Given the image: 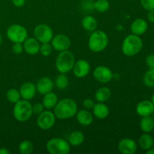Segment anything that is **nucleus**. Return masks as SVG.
Returning a JSON list of instances; mask_svg holds the SVG:
<instances>
[{"label": "nucleus", "instance_id": "43", "mask_svg": "<svg viewBox=\"0 0 154 154\" xmlns=\"http://www.w3.org/2000/svg\"><path fill=\"white\" fill-rule=\"evenodd\" d=\"M2 37L1 34H0V45L2 44Z\"/></svg>", "mask_w": 154, "mask_h": 154}, {"label": "nucleus", "instance_id": "35", "mask_svg": "<svg viewBox=\"0 0 154 154\" xmlns=\"http://www.w3.org/2000/svg\"><path fill=\"white\" fill-rule=\"evenodd\" d=\"M45 107H44L42 103H35L32 105V112L35 114H40L41 113L43 112Z\"/></svg>", "mask_w": 154, "mask_h": 154}, {"label": "nucleus", "instance_id": "20", "mask_svg": "<svg viewBox=\"0 0 154 154\" xmlns=\"http://www.w3.org/2000/svg\"><path fill=\"white\" fill-rule=\"evenodd\" d=\"M93 114L99 120H104L109 114V108L104 102H98L93 108Z\"/></svg>", "mask_w": 154, "mask_h": 154}, {"label": "nucleus", "instance_id": "5", "mask_svg": "<svg viewBox=\"0 0 154 154\" xmlns=\"http://www.w3.org/2000/svg\"><path fill=\"white\" fill-rule=\"evenodd\" d=\"M32 114V105L28 100L22 99L14 104L13 115L17 121H27L28 120H29Z\"/></svg>", "mask_w": 154, "mask_h": 154}, {"label": "nucleus", "instance_id": "29", "mask_svg": "<svg viewBox=\"0 0 154 154\" xmlns=\"http://www.w3.org/2000/svg\"><path fill=\"white\" fill-rule=\"evenodd\" d=\"M109 8L110 3L108 0H96L93 2V8L99 13H105Z\"/></svg>", "mask_w": 154, "mask_h": 154}, {"label": "nucleus", "instance_id": "38", "mask_svg": "<svg viewBox=\"0 0 154 154\" xmlns=\"http://www.w3.org/2000/svg\"><path fill=\"white\" fill-rule=\"evenodd\" d=\"M12 4L15 6V7L20 8L25 5L26 0H11Z\"/></svg>", "mask_w": 154, "mask_h": 154}, {"label": "nucleus", "instance_id": "8", "mask_svg": "<svg viewBox=\"0 0 154 154\" xmlns=\"http://www.w3.org/2000/svg\"><path fill=\"white\" fill-rule=\"evenodd\" d=\"M34 36L40 43H48L52 40L54 31L51 27L47 24H38L34 29Z\"/></svg>", "mask_w": 154, "mask_h": 154}, {"label": "nucleus", "instance_id": "22", "mask_svg": "<svg viewBox=\"0 0 154 154\" xmlns=\"http://www.w3.org/2000/svg\"><path fill=\"white\" fill-rule=\"evenodd\" d=\"M81 25L84 29L92 32L97 29L98 23L94 17L87 15L83 18L82 21H81Z\"/></svg>", "mask_w": 154, "mask_h": 154}, {"label": "nucleus", "instance_id": "6", "mask_svg": "<svg viewBox=\"0 0 154 154\" xmlns=\"http://www.w3.org/2000/svg\"><path fill=\"white\" fill-rule=\"evenodd\" d=\"M46 149L51 154H68L71 151V146L63 138H54L47 142Z\"/></svg>", "mask_w": 154, "mask_h": 154}, {"label": "nucleus", "instance_id": "34", "mask_svg": "<svg viewBox=\"0 0 154 154\" xmlns=\"http://www.w3.org/2000/svg\"><path fill=\"white\" fill-rule=\"evenodd\" d=\"M12 52L14 54L17 55H19V54H22L23 50V43H14V45H12Z\"/></svg>", "mask_w": 154, "mask_h": 154}, {"label": "nucleus", "instance_id": "3", "mask_svg": "<svg viewBox=\"0 0 154 154\" xmlns=\"http://www.w3.org/2000/svg\"><path fill=\"white\" fill-rule=\"evenodd\" d=\"M108 45V37L102 30L92 32L88 41V47L93 52L99 53L103 51Z\"/></svg>", "mask_w": 154, "mask_h": 154}, {"label": "nucleus", "instance_id": "4", "mask_svg": "<svg viewBox=\"0 0 154 154\" xmlns=\"http://www.w3.org/2000/svg\"><path fill=\"white\" fill-rule=\"evenodd\" d=\"M75 63V56L71 51H61L56 59V68L60 73L66 74L72 70Z\"/></svg>", "mask_w": 154, "mask_h": 154}, {"label": "nucleus", "instance_id": "15", "mask_svg": "<svg viewBox=\"0 0 154 154\" xmlns=\"http://www.w3.org/2000/svg\"><path fill=\"white\" fill-rule=\"evenodd\" d=\"M54 82L51 78H48V77H43L37 81L36 90L38 93L45 95L52 91L53 89H54Z\"/></svg>", "mask_w": 154, "mask_h": 154}, {"label": "nucleus", "instance_id": "25", "mask_svg": "<svg viewBox=\"0 0 154 154\" xmlns=\"http://www.w3.org/2000/svg\"><path fill=\"white\" fill-rule=\"evenodd\" d=\"M140 128L145 133H149L154 129V119L150 116L142 117L140 121Z\"/></svg>", "mask_w": 154, "mask_h": 154}, {"label": "nucleus", "instance_id": "32", "mask_svg": "<svg viewBox=\"0 0 154 154\" xmlns=\"http://www.w3.org/2000/svg\"><path fill=\"white\" fill-rule=\"evenodd\" d=\"M53 51V47L49 42L48 43H42L40 45L39 53L44 57H49Z\"/></svg>", "mask_w": 154, "mask_h": 154}, {"label": "nucleus", "instance_id": "31", "mask_svg": "<svg viewBox=\"0 0 154 154\" xmlns=\"http://www.w3.org/2000/svg\"><path fill=\"white\" fill-rule=\"evenodd\" d=\"M144 83L147 87H154V69H149L144 76Z\"/></svg>", "mask_w": 154, "mask_h": 154}, {"label": "nucleus", "instance_id": "23", "mask_svg": "<svg viewBox=\"0 0 154 154\" xmlns=\"http://www.w3.org/2000/svg\"><path fill=\"white\" fill-rule=\"evenodd\" d=\"M111 91L108 87H101L96 90L95 93V99L99 102H105L111 98Z\"/></svg>", "mask_w": 154, "mask_h": 154}, {"label": "nucleus", "instance_id": "37", "mask_svg": "<svg viewBox=\"0 0 154 154\" xmlns=\"http://www.w3.org/2000/svg\"><path fill=\"white\" fill-rule=\"evenodd\" d=\"M94 105V101L91 99H84V101L83 102V105H84V107L85 108V109L87 110L93 109Z\"/></svg>", "mask_w": 154, "mask_h": 154}, {"label": "nucleus", "instance_id": "39", "mask_svg": "<svg viewBox=\"0 0 154 154\" xmlns=\"http://www.w3.org/2000/svg\"><path fill=\"white\" fill-rule=\"evenodd\" d=\"M147 18H148V20L150 21V23H154V9H153V10L148 11Z\"/></svg>", "mask_w": 154, "mask_h": 154}, {"label": "nucleus", "instance_id": "28", "mask_svg": "<svg viewBox=\"0 0 154 154\" xmlns=\"http://www.w3.org/2000/svg\"><path fill=\"white\" fill-rule=\"evenodd\" d=\"M18 149H19L20 153L21 154H30L33 152L34 146L30 141L24 140L20 143Z\"/></svg>", "mask_w": 154, "mask_h": 154}, {"label": "nucleus", "instance_id": "9", "mask_svg": "<svg viewBox=\"0 0 154 154\" xmlns=\"http://www.w3.org/2000/svg\"><path fill=\"white\" fill-rule=\"evenodd\" d=\"M56 122V116L51 111H44L38 114L37 118V125L43 130H48L54 126Z\"/></svg>", "mask_w": 154, "mask_h": 154}, {"label": "nucleus", "instance_id": "1", "mask_svg": "<svg viewBox=\"0 0 154 154\" xmlns=\"http://www.w3.org/2000/svg\"><path fill=\"white\" fill-rule=\"evenodd\" d=\"M54 114L60 120H67L76 115L78 112V105L74 99L65 98L58 101L54 107Z\"/></svg>", "mask_w": 154, "mask_h": 154}, {"label": "nucleus", "instance_id": "27", "mask_svg": "<svg viewBox=\"0 0 154 154\" xmlns=\"http://www.w3.org/2000/svg\"><path fill=\"white\" fill-rule=\"evenodd\" d=\"M69 84V81L68 77L66 76V74L60 73V75H57V77L55 79V84L56 87L60 90H66L68 87Z\"/></svg>", "mask_w": 154, "mask_h": 154}, {"label": "nucleus", "instance_id": "24", "mask_svg": "<svg viewBox=\"0 0 154 154\" xmlns=\"http://www.w3.org/2000/svg\"><path fill=\"white\" fill-rule=\"evenodd\" d=\"M69 143L72 146H79L84 141V135L81 131H73L69 136Z\"/></svg>", "mask_w": 154, "mask_h": 154}, {"label": "nucleus", "instance_id": "19", "mask_svg": "<svg viewBox=\"0 0 154 154\" xmlns=\"http://www.w3.org/2000/svg\"><path fill=\"white\" fill-rule=\"evenodd\" d=\"M76 119L79 124L83 126H88L92 124L93 121V116L89 110L84 109L77 112Z\"/></svg>", "mask_w": 154, "mask_h": 154}, {"label": "nucleus", "instance_id": "12", "mask_svg": "<svg viewBox=\"0 0 154 154\" xmlns=\"http://www.w3.org/2000/svg\"><path fill=\"white\" fill-rule=\"evenodd\" d=\"M73 74L78 78H83L87 76L90 71V65L88 61L85 60H79L74 64Z\"/></svg>", "mask_w": 154, "mask_h": 154}, {"label": "nucleus", "instance_id": "17", "mask_svg": "<svg viewBox=\"0 0 154 154\" xmlns=\"http://www.w3.org/2000/svg\"><path fill=\"white\" fill-rule=\"evenodd\" d=\"M154 111V105L151 101L144 100L139 102L136 106V113L141 117L150 116Z\"/></svg>", "mask_w": 154, "mask_h": 154}, {"label": "nucleus", "instance_id": "44", "mask_svg": "<svg viewBox=\"0 0 154 154\" xmlns=\"http://www.w3.org/2000/svg\"><path fill=\"white\" fill-rule=\"evenodd\" d=\"M153 118H154V111H153Z\"/></svg>", "mask_w": 154, "mask_h": 154}, {"label": "nucleus", "instance_id": "26", "mask_svg": "<svg viewBox=\"0 0 154 154\" xmlns=\"http://www.w3.org/2000/svg\"><path fill=\"white\" fill-rule=\"evenodd\" d=\"M138 144L141 148L143 150H147L151 148L153 145V137L148 133H144L140 136L138 139Z\"/></svg>", "mask_w": 154, "mask_h": 154}, {"label": "nucleus", "instance_id": "11", "mask_svg": "<svg viewBox=\"0 0 154 154\" xmlns=\"http://www.w3.org/2000/svg\"><path fill=\"white\" fill-rule=\"evenodd\" d=\"M71 40L67 35L63 34H59L56 36H54L51 40V45L53 49L55 51L61 52V51H66L71 46Z\"/></svg>", "mask_w": 154, "mask_h": 154}, {"label": "nucleus", "instance_id": "16", "mask_svg": "<svg viewBox=\"0 0 154 154\" xmlns=\"http://www.w3.org/2000/svg\"><path fill=\"white\" fill-rule=\"evenodd\" d=\"M23 50L29 55H35L39 53L40 42L35 38H27L23 42Z\"/></svg>", "mask_w": 154, "mask_h": 154}, {"label": "nucleus", "instance_id": "40", "mask_svg": "<svg viewBox=\"0 0 154 154\" xmlns=\"http://www.w3.org/2000/svg\"><path fill=\"white\" fill-rule=\"evenodd\" d=\"M11 151L9 150H8L7 148H5V147H2L0 148V154H10Z\"/></svg>", "mask_w": 154, "mask_h": 154}, {"label": "nucleus", "instance_id": "42", "mask_svg": "<svg viewBox=\"0 0 154 154\" xmlns=\"http://www.w3.org/2000/svg\"><path fill=\"white\" fill-rule=\"evenodd\" d=\"M151 102H153V105H154V93H153V96H152V98H151Z\"/></svg>", "mask_w": 154, "mask_h": 154}, {"label": "nucleus", "instance_id": "36", "mask_svg": "<svg viewBox=\"0 0 154 154\" xmlns=\"http://www.w3.org/2000/svg\"><path fill=\"white\" fill-rule=\"evenodd\" d=\"M145 63L149 69H154V54H149L145 59Z\"/></svg>", "mask_w": 154, "mask_h": 154}, {"label": "nucleus", "instance_id": "13", "mask_svg": "<svg viewBox=\"0 0 154 154\" xmlns=\"http://www.w3.org/2000/svg\"><path fill=\"white\" fill-rule=\"evenodd\" d=\"M118 150L123 154H134L137 151V144L131 138H123L118 144Z\"/></svg>", "mask_w": 154, "mask_h": 154}, {"label": "nucleus", "instance_id": "18", "mask_svg": "<svg viewBox=\"0 0 154 154\" xmlns=\"http://www.w3.org/2000/svg\"><path fill=\"white\" fill-rule=\"evenodd\" d=\"M147 27L148 24L145 20L142 18H138L131 24V32L132 34L136 35H141L147 32Z\"/></svg>", "mask_w": 154, "mask_h": 154}, {"label": "nucleus", "instance_id": "41", "mask_svg": "<svg viewBox=\"0 0 154 154\" xmlns=\"http://www.w3.org/2000/svg\"><path fill=\"white\" fill-rule=\"evenodd\" d=\"M147 154H154V149L151 147V148H150L149 150H147Z\"/></svg>", "mask_w": 154, "mask_h": 154}, {"label": "nucleus", "instance_id": "30", "mask_svg": "<svg viewBox=\"0 0 154 154\" xmlns=\"http://www.w3.org/2000/svg\"><path fill=\"white\" fill-rule=\"evenodd\" d=\"M6 98H7L8 101L9 102L15 104L18 101L20 100L21 97L20 94V91L14 88L10 89V90H8L7 93H6Z\"/></svg>", "mask_w": 154, "mask_h": 154}, {"label": "nucleus", "instance_id": "33", "mask_svg": "<svg viewBox=\"0 0 154 154\" xmlns=\"http://www.w3.org/2000/svg\"><path fill=\"white\" fill-rule=\"evenodd\" d=\"M141 6L145 10L150 11L154 9V0H140Z\"/></svg>", "mask_w": 154, "mask_h": 154}, {"label": "nucleus", "instance_id": "10", "mask_svg": "<svg viewBox=\"0 0 154 154\" xmlns=\"http://www.w3.org/2000/svg\"><path fill=\"white\" fill-rule=\"evenodd\" d=\"M95 79L102 84H108L112 80L114 75L111 69L105 66H99L93 71Z\"/></svg>", "mask_w": 154, "mask_h": 154}, {"label": "nucleus", "instance_id": "2", "mask_svg": "<svg viewBox=\"0 0 154 154\" xmlns=\"http://www.w3.org/2000/svg\"><path fill=\"white\" fill-rule=\"evenodd\" d=\"M143 48V42L139 35L130 34L126 36L122 43V52L127 57H133L139 54Z\"/></svg>", "mask_w": 154, "mask_h": 154}, {"label": "nucleus", "instance_id": "7", "mask_svg": "<svg viewBox=\"0 0 154 154\" xmlns=\"http://www.w3.org/2000/svg\"><path fill=\"white\" fill-rule=\"evenodd\" d=\"M6 35L9 40L13 43H23L28 38L27 30L23 26L13 24L8 28Z\"/></svg>", "mask_w": 154, "mask_h": 154}, {"label": "nucleus", "instance_id": "21", "mask_svg": "<svg viewBox=\"0 0 154 154\" xmlns=\"http://www.w3.org/2000/svg\"><path fill=\"white\" fill-rule=\"evenodd\" d=\"M57 102H58V97H57V94L53 93L52 91L44 95L42 104L46 109L51 110L54 108Z\"/></svg>", "mask_w": 154, "mask_h": 154}, {"label": "nucleus", "instance_id": "14", "mask_svg": "<svg viewBox=\"0 0 154 154\" xmlns=\"http://www.w3.org/2000/svg\"><path fill=\"white\" fill-rule=\"evenodd\" d=\"M20 97L25 100H31L36 94V86L32 82H25L20 87Z\"/></svg>", "mask_w": 154, "mask_h": 154}]
</instances>
